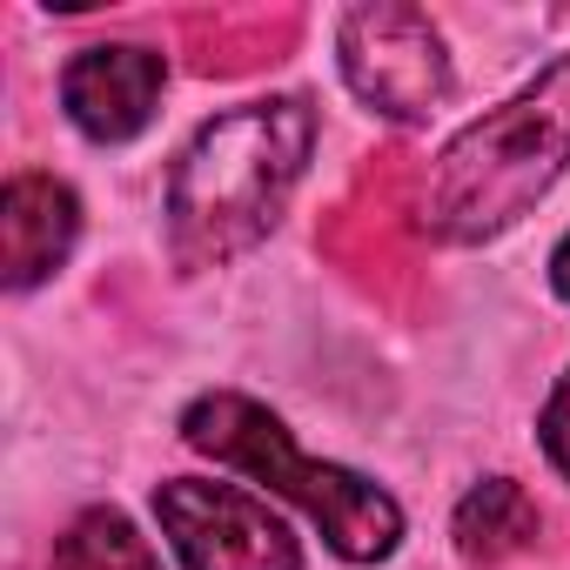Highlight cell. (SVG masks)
<instances>
[{
  "instance_id": "1",
  "label": "cell",
  "mask_w": 570,
  "mask_h": 570,
  "mask_svg": "<svg viewBox=\"0 0 570 570\" xmlns=\"http://www.w3.org/2000/svg\"><path fill=\"white\" fill-rule=\"evenodd\" d=\"M316 148V115L296 95L248 101L208 121L175 175H168V242L181 268H215L242 248H255L289 188L303 181V161Z\"/></svg>"
},
{
  "instance_id": "2",
  "label": "cell",
  "mask_w": 570,
  "mask_h": 570,
  "mask_svg": "<svg viewBox=\"0 0 570 570\" xmlns=\"http://www.w3.org/2000/svg\"><path fill=\"white\" fill-rule=\"evenodd\" d=\"M570 161V55L543 68L517 101L470 121L430 168L423 228L436 242H490L543 202Z\"/></svg>"
},
{
  "instance_id": "3",
  "label": "cell",
  "mask_w": 570,
  "mask_h": 570,
  "mask_svg": "<svg viewBox=\"0 0 570 570\" xmlns=\"http://www.w3.org/2000/svg\"><path fill=\"white\" fill-rule=\"evenodd\" d=\"M181 436H188L202 456H215V463H228V470L268 483L275 497H289L296 510H309V523H316V530L330 537V550L350 557V563H376V557H390L396 537H403L396 497H383V490L363 483L356 470L309 463V456L289 443V430H282L262 403H248V396H202V403L181 416Z\"/></svg>"
},
{
  "instance_id": "4",
  "label": "cell",
  "mask_w": 570,
  "mask_h": 570,
  "mask_svg": "<svg viewBox=\"0 0 570 570\" xmlns=\"http://www.w3.org/2000/svg\"><path fill=\"white\" fill-rule=\"evenodd\" d=\"M343 81L390 121H430L450 95V55L430 14L403 8V0H376V8H350L343 35Z\"/></svg>"
},
{
  "instance_id": "5",
  "label": "cell",
  "mask_w": 570,
  "mask_h": 570,
  "mask_svg": "<svg viewBox=\"0 0 570 570\" xmlns=\"http://www.w3.org/2000/svg\"><path fill=\"white\" fill-rule=\"evenodd\" d=\"M155 517L175 537L188 570H303L289 523L235 483L168 476L155 490Z\"/></svg>"
},
{
  "instance_id": "6",
  "label": "cell",
  "mask_w": 570,
  "mask_h": 570,
  "mask_svg": "<svg viewBox=\"0 0 570 570\" xmlns=\"http://www.w3.org/2000/svg\"><path fill=\"white\" fill-rule=\"evenodd\" d=\"M161 81H168V68L148 48H88V55L68 61L61 101H68V115H75L81 135H95V141H135L155 121Z\"/></svg>"
},
{
  "instance_id": "7",
  "label": "cell",
  "mask_w": 570,
  "mask_h": 570,
  "mask_svg": "<svg viewBox=\"0 0 570 570\" xmlns=\"http://www.w3.org/2000/svg\"><path fill=\"white\" fill-rule=\"evenodd\" d=\"M75 235H81L75 188H61L55 175H14L8 195H0V268H8V289H35L41 275H55Z\"/></svg>"
},
{
  "instance_id": "8",
  "label": "cell",
  "mask_w": 570,
  "mask_h": 570,
  "mask_svg": "<svg viewBox=\"0 0 570 570\" xmlns=\"http://www.w3.org/2000/svg\"><path fill=\"white\" fill-rule=\"evenodd\" d=\"M530 537H537V503L510 476H490L456 503V550L470 563H503V557L530 550Z\"/></svg>"
},
{
  "instance_id": "9",
  "label": "cell",
  "mask_w": 570,
  "mask_h": 570,
  "mask_svg": "<svg viewBox=\"0 0 570 570\" xmlns=\"http://www.w3.org/2000/svg\"><path fill=\"white\" fill-rule=\"evenodd\" d=\"M55 570H161L148 537L121 517V510H88L61 543H55Z\"/></svg>"
},
{
  "instance_id": "10",
  "label": "cell",
  "mask_w": 570,
  "mask_h": 570,
  "mask_svg": "<svg viewBox=\"0 0 570 570\" xmlns=\"http://www.w3.org/2000/svg\"><path fill=\"white\" fill-rule=\"evenodd\" d=\"M543 456L570 476V376L550 390V403H543Z\"/></svg>"
},
{
  "instance_id": "11",
  "label": "cell",
  "mask_w": 570,
  "mask_h": 570,
  "mask_svg": "<svg viewBox=\"0 0 570 570\" xmlns=\"http://www.w3.org/2000/svg\"><path fill=\"white\" fill-rule=\"evenodd\" d=\"M550 282H557V296L570 303V235L557 242V255H550Z\"/></svg>"
}]
</instances>
